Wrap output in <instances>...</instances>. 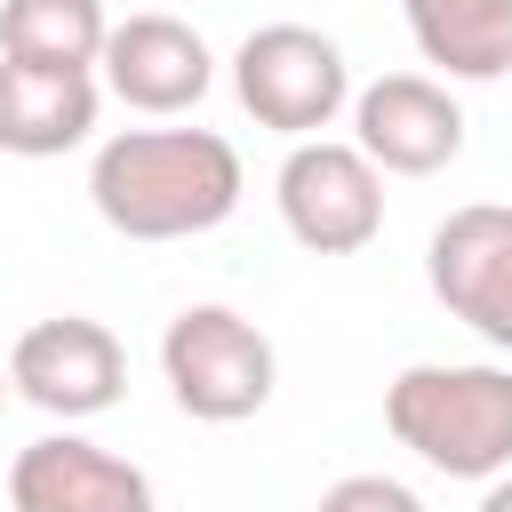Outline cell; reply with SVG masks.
I'll return each instance as SVG.
<instances>
[{"label":"cell","instance_id":"5b68a950","mask_svg":"<svg viewBox=\"0 0 512 512\" xmlns=\"http://www.w3.org/2000/svg\"><path fill=\"white\" fill-rule=\"evenodd\" d=\"M280 224L312 256H352L384 232V176L360 160V144L304 136L280 160Z\"/></svg>","mask_w":512,"mask_h":512},{"label":"cell","instance_id":"4fadbf2b","mask_svg":"<svg viewBox=\"0 0 512 512\" xmlns=\"http://www.w3.org/2000/svg\"><path fill=\"white\" fill-rule=\"evenodd\" d=\"M104 0H0V56L88 72L104 56Z\"/></svg>","mask_w":512,"mask_h":512},{"label":"cell","instance_id":"30bf717a","mask_svg":"<svg viewBox=\"0 0 512 512\" xmlns=\"http://www.w3.org/2000/svg\"><path fill=\"white\" fill-rule=\"evenodd\" d=\"M8 504L16 512H152V480L80 432H48L8 464Z\"/></svg>","mask_w":512,"mask_h":512},{"label":"cell","instance_id":"3957f363","mask_svg":"<svg viewBox=\"0 0 512 512\" xmlns=\"http://www.w3.org/2000/svg\"><path fill=\"white\" fill-rule=\"evenodd\" d=\"M160 376H168V392H176L184 416L240 424V416H256L272 400L280 360H272V336L256 320H240L232 304H192L160 336Z\"/></svg>","mask_w":512,"mask_h":512},{"label":"cell","instance_id":"2e32d148","mask_svg":"<svg viewBox=\"0 0 512 512\" xmlns=\"http://www.w3.org/2000/svg\"><path fill=\"white\" fill-rule=\"evenodd\" d=\"M0 408H8V368H0Z\"/></svg>","mask_w":512,"mask_h":512},{"label":"cell","instance_id":"5bb4252c","mask_svg":"<svg viewBox=\"0 0 512 512\" xmlns=\"http://www.w3.org/2000/svg\"><path fill=\"white\" fill-rule=\"evenodd\" d=\"M312 512H424V496L400 488V480H384V472H344L336 488H320Z\"/></svg>","mask_w":512,"mask_h":512},{"label":"cell","instance_id":"6da1fadb","mask_svg":"<svg viewBox=\"0 0 512 512\" xmlns=\"http://www.w3.org/2000/svg\"><path fill=\"white\" fill-rule=\"evenodd\" d=\"M88 200L120 240H192L240 208V152L216 128H128L96 152Z\"/></svg>","mask_w":512,"mask_h":512},{"label":"cell","instance_id":"7c38bea8","mask_svg":"<svg viewBox=\"0 0 512 512\" xmlns=\"http://www.w3.org/2000/svg\"><path fill=\"white\" fill-rule=\"evenodd\" d=\"M424 64L448 80H504L512 72V0H400Z\"/></svg>","mask_w":512,"mask_h":512},{"label":"cell","instance_id":"8fae6325","mask_svg":"<svg viewBox=\"0 0 512 512\" xmlns=\"http://www.w3.org/2000/svg\"><path fill=\"white\" fill-rule=\"evenodd\" d=\"M88 128H96V72L0 56V152L56 160V152L88 144Z\"/></svg>","mask_w":512,"mask_h":512},{"label":"cell","instance_id":"8992f818","mask_svg":"<svg viewBox=\"0 0 512 512\" xmlns=\"http://www.w3.org/2000/svg\"><path fill=\"white\" fill-rule=\"evenodd\" d=\"M8 384L48 408V416H104L120 392H128V352L104 320L88 312H56V320H32L8 352Z\"/></svg>","mask_w":512,"mask_h":512},{"label":"cell","instance_id":"7a4b0ae2","mask_svg":"<svg viewBox=\"0 0 512 512\" xmlns=\"http://www.w3.org/2000/svg\"><path fill=\"white\" fill-rule=\"evenodd\" d=\"M384 424L432 472L496 480V472H512V368H496V360H416L384 384Z\"/></svg>","mask_w":512,"mask_h":512},{"label":"cell","instance_id":"ba28073f","mask_svg":"<svg viewBox=\"0 0 512 512\" xmlns=\"http://www.w3.org/2000/svg\"><path fill=\"white\" fill-rule=\"evenodd\" d=\"M352 144L376 176H432L464 152V112L424 72H384L352 96Z\"/></svg>","mask_w":512,"mask_h":512},{"label":"cell","instance_id":"52a82bcc","mask_svg":"<svg viewBox=\"0 0 512 512\" xmlns=\"http://www.w3.org/2000/svg\"><path fill=\"white\" fill-rule=\"evenodd\" d=\"M432 296L472 328L488 336L496 352H512V208L504 200H472L456 208L440 232H432Z\"/></svg>","mask_w":512,"mask_h":512},{"label":"cell","instance_id":"9c48e42d","mask_svg":"<svg viewBox=\"0 0 512 512\" xmlns=\"http://www.w3.org/2000/svg\"><path fill=\"white\" fill-rule=\"evenodd\" d=\"M96 64H104V88L128 112H152V120L192 112L208 96V80H216V56H208V40L184 16H128V24H112Z\"/></svg>","mask_w":512,"mask_h":512},{"label":"cell","instance_id":"9a60e30c","mask_svg":"<svg viewBox=\"0 0 512 512\" xmlns=\"http://www.w3.org/2000/svg\"><path fill=\"white\" fill-rule=\"evenodd\" d=\"M480 512H512V472H496V480H488V496H480Z\"/></svg>","mask_w":512,"mask_h":512},{"label":"cell","instance_id":"277c9868","mask_svg":"<svg viewBox=\"0 0 512 512\" xmlns=\"http://www.w3.org/2000/svg\"><path fill=\"white\" fill-rule=\"evenodd\" d=\"M232 88L248 104L256 128H280V136H320L344 104H352V72H344V48L312 24H256L240 48H232Z\"/></svg>","mask_w":512,"mask_h":512}]
</instances>
